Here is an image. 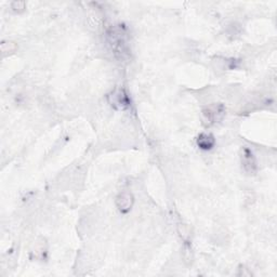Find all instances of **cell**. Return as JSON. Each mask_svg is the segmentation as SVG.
I'll return each instance as SVG.
<instances>
[{
  "instance_id": "cell-3",
  "label": "cell",
  "mask_w": 277,
  "mask_h": 277,
  "mask_svg": "<svg viewBox=\"0 0 277 277\" xmlns=\"http://www.w3.org/2000/svg\"><path fill=\"white\" fill-rule=\"evenodd\" d=\"M241 165L246 173L254 174L256 172V160L253 153L248 147H244L241 151Z\"/></svg>"
},
{
  "instance_id": "cell-1",
  "label": "cell",
  "mask_w": 277,
  "mask_h": 277,
  "mask_svg": "<svg viewBox=\"0 0 277 277\" xmlns=\"http://www.w3.org/2000/svg\"><path fill=\"white\" fill-rule=\"evenodd\" d=\"M109 40L114 53L120 58L128 56V45L126 40V33L120 28H114L109 33Z\"/></svg>"
},
{
  "instance_id": "cell-6",
  "label": "cell",
  "mask_w": 277,
  "mask_h": 277,
  "mask_svg": "<svg viewBox=\"0 0 277 277\" xmlns=\"http://www.w3.org/2000/svg\"><path fill=\"white\" fill-rule=\"evenodd\" d=\"M197 145L201 148V150H210L214 145V138L211 134L208 133H201L197 139Z\"/></svg>"
},
{
  "instance_id": "cell-4",
  "label": "cell",
  "mask_w": 277,
  "mask_h": 277,
  "mask_svg": "<svg viewBox=\"0 0 277 277\" xmlns=\"http://www.w3.org/2000/svg\"><path fill=\"white\" fill-rule=\"evenodd\" d=\"M110 98L112 99L111 104L115 109L125 110L130 106V99L123 89H119L116 92H114L112 96H110Z\"/></svg>"
},
{
  "instance_id": "cell-2",
  "label": "cell",
  "mask_w": 277,
  "mask_h": 277,
  "mask_svg": "<svg viewBox=\"0 0 277 277\" xmlns=\"http://www.w3.org/2000/svg\"><path fill=\"white\" fill-rule=\"evenodd\" d=\"M204 117L209 124H214L221 120L225 114V109L222 104H213L204 110Z\"/></svg>"
},
{
  "instance_id": "cell-5",
  "label": "cell",
  "mask_w": 277,
  "mask_h": 277,
  "mask_svg": "<svg viewBox=\"0 0 277 277\" xmlns=\"http://www.w3.org/2000/svg\"><path fill=\"white\" fill-rule=\"evenodd\" d=\"M116 205L121 212H128L133 205V196L129 192H123L117 196Z\"/></svg>"
}]
</instances>
